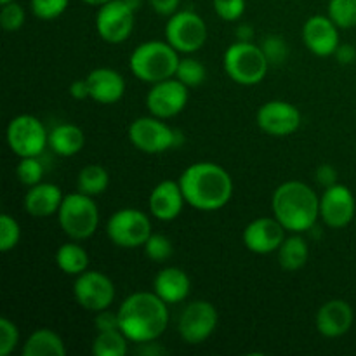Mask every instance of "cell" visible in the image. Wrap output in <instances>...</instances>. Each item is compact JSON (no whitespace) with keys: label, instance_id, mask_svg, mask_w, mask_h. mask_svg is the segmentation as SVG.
<instances>
[{"label":"cell","instance_id":"f6af8a7d","mask_svg":"<svg viewBox=\"0 0 356 356\" xmlns=\"http://www.w3.org/2000/svg\"><path fill=\"white\" fill-rule=\"evenodd\" d=\"M236 37L242 42H250L254 37L252 26H249V24H240V26L236 28Z\"/></svg>","mask_w":356,"mask_h":356},{"label":"cell","instance_id":"74e56055","mask_svg":"<svg viewBox=\"0 0 356 356\" xmlns=\"http://www.w3.org/2000/svg\"><path fill=\"white\" fill-rule=\"evenodd\" d=\"M19 343V330L9 318H0V356H9Z\"/></svg>","mask_w":356,"mask_h":356},{"label":"cell","instance_id":"7a4b0ae2","mask_svg":"<svg viewBox=\"0 0 356 356\" xmlns=\"http://www.w3.org/2000/svg\"><path fill=\"white\" fill-rule=\"evenodd\" d=\"M155 292H136L118 308L120 330L131 343L145 344L156 341L167 329L169 309Z\"/></svg>","mask_w":356,"mask_h":356},{"label":"cell","instance_id":"52a82bcc","mask_svg":"<svg viewBox=\"0 0 356 356\" xmlns=\"http://www.w3.org/2000/svg\"><path fill=\"white\" fill-rule=\"evenodd\" d=\"M129 139L132 145L143 153L159 155L167 149L177 148L184 143V136L181 131H176L167 125L162 118L141 117L136 118L129 127Z\"/></svg>","mask_w":356,"mask_h":356},{"label":"cell","instance_id":"d590c367","mask_svg":"<svg viewBox=\"0 0 356 356\" xmlns=\"http://www.w3.org/2000/svg\"><path fill=\"white\" fill-rule=\"evenodd\" d=\"M70 0H31V13L44 21L56 19L68 9Z\"/></svg>","mask_w":356,"mask_h":356},{"label":"cell","instance_id":"836d02e7","mask_svg":"<svg viewBox=\"0 0 356 356\" xmlns=\"http://www.w3.org/2000/svg\"><path fill=\"white\" fill-rule=\"evenodd\" d=\"M172 242L159 233H152L145 243V254L148 256V259L155 261V263H163L172 256Z\"/></svg>","mask_w":356,"mask_h":356},{"label":"cell","instance_id":"5b68a950","mask_svg":"<svg viewBox=\"0 0 356 356\" xmlns=\"http://www.w3.org/2000/svg\"><path fill=\"white\" fill-rule=\"evenodd\" d=\"M222 66L233 82L240 86H257L266 76L270 63L261 45L238 40L226 49Z\"/></svg>","mask_w":356,"mask_h":356},{"label":"cell","instance_id":"5bb4252c","mask_svg":"<svg viewBox=\"0 0 356 356\" xmlns=\"http://www.w3.org/2000/svg\"><path fill=\"white\" fill-rule=\"evenodd\" d=\"M218 312L209 301H193L184 308L179 318V336L188 344H200L214 334Z\"/></svg>","mask_w":356,"mask_h":356},{"label":"cell","instance_id":"ee69618b","mask_svg":"<svg viewBox=\"0 0 356 356\" xmlns=\"http://www.w3.org/2000/svg\"><path fill=\"white\" fill-rule=\"evenodd\" d=\"M70 96L76 101H83V99H87V97H90V90H89V83H87V79L75 80V82L70 86Z\"/></svg>","mask_w":356,"mask_h":356},{"label":"cell","instance_id":"681fc988","mask_svg":"<svg viewBox=\"0 0 356 356\" xmlns=\"http://www.w3.org/2000/svg\"><path fill=\"white\" fill-rule=\"evenodd\" d=\"M9 2H13V0H0V3H2V6L3 3H9Z\"/></svg>","mask_w":356,"mask_h":356},{"label":"cell","instance_id":"603a6c76","mask_svg":"<svg viewBox=\"0 0 356 356\" xmlns=\"http://www.w3.org/2000/svg\"><path fill=\"white\" fill-rule=\"evenodd\" d=\"M190 277L179 268H163L153 280V292L167 305H177L190 296Z\"/></svg>","mask_w":356,"mask_h":356},{"label":"cell","instance_id":"44dd1931","mask_svg":"<svg viewBox=\"0 0 356 356\" xmlns=\"http://www.w3.org/2000/svg\"><path fill=\"white\" fill-rule=\"evenodd\" d=\"M89 83L90 99L101 104H113L124 97L125 80L117 70L96 68L86 76Z\"/></svg>","mask_w":356,"mask_h":356},{"label":"cell","instance_id":"2e32d148","mask_svg":"<svg viewBox=\"0 0 356 356\" xmlns=\"http://www.w3.org/2000/svg\"><path fill=\"white\" fill-rule=\"evenodd\" d=\"M356 204L351 190L344 184L325 188L320 197V218L330 228H344L355 218Z\"/></svg>","mask_w":356,"mask_h":356},{"label":"cell","instance_id":"484cf974","mask_svg":"<svg viewBox=\"0 0 356 356\" xmlns=\"http://www.w3.org/2000/svg\"><path fill=\"white\" fill-rule=\"evenodd\" d=\"M277 252L278 263L285 271H298L308 263L309 249L301 233H294V235L287 236Z\"/></svg>","mask_w":356,"mask_h":356},{"label":"cell","instance_id":"8fae6325","mask_svg":"<svg viewBox=\"0 0 356 356\" xmlns=\"http://www.w3.org/2000/svg\"><path fill=\"white\" fill-rule=\"evenodd\" d=\"M136 10L125 0H110L97 9V35L108 44H122L134 30Z\"/></svg>","mask_w":356,"mask_h":356},{"label":"cell","instance_id":"4fadbf2b","mask_svg":"<svg viewBox=\"0 0 356 356\" xmlns=\"http://www.w3.org/2000/svg\"><path fill=\"white\" fill-rule=\"evenodd\" d=\"M188 86H184L176 76L152 83L148 96H146V108L156 118H172L179 115L188 104Z\"/></svg>","mask_w":356,"mask_h":356},{"label":"cell","instance_id":"ac0fdd59","mask_svg":"<svg viewBox=\"0 0 356 356\" xmlns=\"http://www.w3.org/2000/svg\"><path fill=\"white\" fill-rule=\"evenodd\" d=\"M337 24L329 16H312L302 26V42L318 58L334 56L339 47V31Z\"/></svg>","mask_w":356,"mask_h":356},{"label":"cell","instance_id":"c3c4849f","mask_svg":"<svg viewBox=\"0 0 356 356\" xmlns=\"http://www.w3.org/2000/svg\"><path fill=\"white\" fill-rule=\"evenodd\" d=\"M83 3H87V6H96V7H101L103 3L110 2V0H82Z\"/></svg>","mask_w":356,"mask_h":356},{"label":"cell","instance_id":"e575fe53","mask_svg":"<svg viewBox=\"0 0 356 356\" xmlns=\"http://www.w3.org/2000/svg\"><path fill=\"white\" fill-rule=\"evenodd\" d=\"M261 49H263L270 65H284L285 59L289 58L287 42L280 35H268L261 42Z\"/></svg>","mask_w":356,"mask_h":356},{"label":"cell","instance_id":"d6a6232c","mask_svg":"<svg viewBox=\"0 0 356 356\" xmlns=\"http://www.w3.org/2000/svg\"><path fill=\"white\" fill-rule=\"evenodd\" d=\"M21 238V228L16 219L9 214L0 216V250L3 254L16 249Z\"/></svg>","mask_w":356,"mask_h":356},{"label":"cell","instance_id":"7402d4cb","mask_svg":"<svg viewBox=\"0 0 356 356\" xmlns=\"http://www.w3.org/2000/svg\"><path fill=\"white\" fill-rule=\"evenodd\" d=\"M63 193L59 186L52 183H38L31 186L24 195V211L31 218H49L58 214L63 204Z\"/></svg>","mask_w":356,"mask_h":356},{"label":"cell","instance_id":"9c48e42d","mask_svg":"<svg viewBox=\"0 0 356 356\" xmlns=\"http://www.w3.org/2000/svg\"><path fill=\"white\" fill-rule=\"evenodd\" d=\"M7 145L19 159L40 156L49 145V132L33 115H17L7 125Z\"/></svg>","mask_w":356,"mask_h":356},{"label":"cell","instance_id":"d6986e66","mask_svg":"<svg viewBox=\"0 0 356 356\" xmlns=\"http://www.w3.org/2000/svg\"><path fill=\"white\" fill-rule=\"evenodd\" d=\"M184 195L179 181H162L153 188L149 195V212L159 221H174L183 212Z\"/></svg>","mask_w":356,"mask_h":356},{"label":"cell","instance_id":"30bf717a","mask_svg":"<svg viewBox=\"0 0 356 356\" xmlns=\"http://www.w3.org/2000/svg\"><path fill=\"white\" fill-rule=\"evenodd\" d=\"M165 40L179 54H191L207 42V24L193 10H177L165 24Z\"/></svg>","mask_w":356,"mask_h":356},{"label":"cell","instance_id":"d4e9b609","mask_svg":"<svg viewBox=\"0 0 356 356\" xmlns=\"http://www.w3.org/2000/svg\"><path fill=\"white\" fill-rule=\"evenodd\" d=\"M23 356H65L66 348L59 334L51 329H38L23 344Z\"/></svg>","mask_w":356,"mask_h":356},{"label":"cell","instance_id":"ffe728a7","mask_svg":"<svg viewBox=\"0 0 356 356\" xmlns=\"http://www.w3.org/2000/svg\"><path fill=\"white\" fill-rule=\"evenodd\" d=\"M353 320V308L343 299H332L318 309L315 323L322 336L334 339L350 332Z\"/></svg>","mask_w":356,"mask_h":356},{"label":"cell","instance_id":"b9f144b4","mask_svg":"<svg viewBox=\"0 0 356 356\" xmlns=\"http://www.w3.org/2000/svg\"><path fill=\"white\" fill-rule=\"evenodd\" d=\"M148 3L160 16H172L179 9L181 0H148Z\"/></svg>","mask_w":356,"mask_h":356},{"label":"cell","instance_id":"4316f807","mask_svg":"<svg viewBox=\"0 0 356 356\" xmlns=\"http://www.w3.org/2000/svg\"><path fill=\"white\" fill-rule=\"evenodd\" d=\"M56 263H58V268L63 273L79 277L89 266V256H87L86 249L80 247L79 243L68 242L63 243L58 249V252H56Z\"/></svg>","mask_w":356,"mask_h":356},{"label":"cell","instance_id":"7c38bea8","mask_svg":"<svg viewBox=\"0 0 356 356\" xmlns=\"http://www.w3.org/2000/svg\"><path fill=\"white\" fill-rule=\"evenodd\" d=\"M73 296L79 306L87 312H103L115 299V285L110 277L101 271H83L73 284Z\"/></svg>","mask_w":356,"mask_h":356},{"label":"cell","instance_id":"7dc6e473","mask_svg":"<svg viewBox=\"0 0 356 356\" xmlns=\"http://www.w3.org/2000/svg\"><path fill=\"white\" fill-rule=\"evenodd\" d=\"M125 2H127L129 6H131L132 9L136 10V13H138V10L141 9V6H143V0H125Z\"/></svg>","mask_w":356,"mask_h":356},{"label":"cell","instance_id":"83f0119b","mask_svg":"<svg viewBox=\"0 0 356 356\" xmlns=\"http://www.w3.org/2000/svg\"><path fill=\"white\" fill-rule=\"evenodd\" d=\"M110 184V176H108L106 169L101 165H86L79 172L76 177V188L82 193L89 195V197H97V195L104 193Z\"/></svg>","mask_w":356,"mask_h":356},{"label":"cell","instance_id":"60d3db41","mask_svg":"<svg viewBox=\"0 0 356 356\" xmlns=\"http://www.w3.org/2000/svg\"><path fill=\"white\" fill-rule=\"evenodd\" d=\"M315 179L320 186H332V184L337 183V170L334 169L332 165H329V163H323V165H320L318 169H316Z\"/></svg>","mask_w":356,"mask_h":356},{"label":"cell","instance_id":"8d00e7d4","mask_svg":"<svg viewBox=\"0 0 356 356\" xmlns=\"http://www.w3.org/2000/svg\"><path fill=\"white\" fill-rule=\"evenodd\" d=\"M26 19V13H24L23 6L17 2H9L3 3L2 10H0V24H2L3 30L7 31H16L19 30L24 24Z\"/></svg>","mask_w":356,"mask_h":356},{"label":"cell","instance_id":"7bdbcfd3","mask_svg":"<svg viewBox=\"0 0 356 356\" xmlns=\"http://www.w3.org/2000/svg\"><path fill=\"white\" fill-rule=\"evenodd\" d=\"M334 56H336L339 65H353L356 61V47L351 44H339V47L336 49Z\"/></svg>","mask_w":356,"mask_h":356},{"label":"cell","instance_id":"ab89813d","mask_svg":"<svg viewBox=\"0 0 356 356\" xmlns=\"http://www.w3.org/2000/svg\"><path fill=\"white\" fill-rule=\"evenodd\" d=\"M94 325H96L97 332H103V330L120 329V320H118V313H111V312H108V309L97 312L96 318H94Z\"/></svg>","mask_w":356,"mask_h":356},{"label":"cell","instance_id":"277c9868","mask_svg":"<svg viewBox=\"0 0 356 356\" xmlns=\"http://www.w3.org/2000/svg\"><path fill=\"white\" fill-rule=\"evenodd\" d=\"M179 52L169 42L152 40L138 45L129 58V66L134 76L146 83H156L176 76Z\"/></svg>","mask_w":356,"mask_h":356},{"label":"cell","instance_id":"ba28073f","mask_svg":"<svg viewBox=\"0 0 356 356\" xmlns=\"http://www.w3.org/2000/svg\"><path fill=\"white\" fill-rule=\"evenodd\" d=\"M106 235L122 249L145 247L146 240L152 235V221L138 209H122L108 219Z\"/></svg>","mask_w":356,"mask_h":356},{"label":"cell","instance_id":"f546056e","mask_svg":"<svg viewBox=\"0 0 356 356\" xmlns=\"http://www.w3.org/2000/svg\"><path fill=\"white\" fill-rule=\"evenodd\" d=\"M176 79L181 80L188 87H198L207 79V70L198 59L184 58L177 65Z\"/></svg>","mask_w":356,"mask_h":356},{"label":"cell","instance_id":"8992f818","mask_svg":"<svg viewBox=\"0 0 356 356\" xmlns=\"http://www.w3.org/2000/svg\"><path fill=\"white\" fill-rule=\"evenodd\" d=\"M58 221L65 235L72 240H87L96 233L99 225V209L92 197L76 191L63 198L58 211Z\"/></svg>","mask_w":356,"mask_h":356},{"label":"cell","instance_id":"4dcf8cb0","mask_svg":"<svg viewBox=\"0 0 356 356\" xmlns=\"http://www.w3.org/2000/svg\"><path fill=\"white\" fill-rule=\"evenodd\" d=\"M329 17L339 28H355L356 0H329Z\"/></svg>","mask_w":356,"mask_h":356},{"label":"cell","instance_id":"bcb514c9","mask_svg":"<svg viewBox=\"0 0 356 356\" xmlns=\"http://www.w3.org/2000/svg\"><path fill=\"white\" fill-rule=\"evenodd\" d=\"M153 343H155V341L143 344L145 348H139L138 353H141V355H162V353H165V350H162V348H156V346L152 348Z\"/></svg>","mask_w":356,"mask_h":356},{"label":"cell","instance_id":"f1b7e54d","mask_svg":"<svg viewBox=\"0 0 356 356\" xmlns=\"http://www.w3.org/2000/svg\"><path fill=\"white\" fill-rule=\"evenodd\" d=\"M127 337L120 329L97 332L92 341L94 356H124L127 353Z\"/></svg>","mask_w":356,"mask_h":356},{"label":"cell","instance_id":"e0dca14e","mask_svg":"<svg viewBox=\"0 0 356 356\" xmlns=\"http://www.w3.org/2000/svg\"><path fill=\"white\" fill-rule=\"evenodd\" d=\"M287 229L277 218H257L243 229V245L254 254L277 252L285 240Z\"/></svg>","mask_w":356,"mask_h":356},{"label":"cell","instance_id":"1f68e13d","mask_svg":"<svg viewBox=\"0 0 356 356\" xmlns=\"http://www.w3.org/2000/svg\"><path fill=\"white\" fill-rule=\"evenodd\" d=\"M16 176L21 184L31 188L35 184L42 183V176H44V165L38 160V156H24L19 160L16 167Z\"/></svg>","mask_w":356,"mask_h":356},{"label":"cell","instance_id":"cb8c5ba5","mask_svg":"<svg viewBox=\"0 0 356 356\" xmlns=\"http://www.w3.org/2000/svg\"><path fill=\"white\" fill-rule=\"evenodd\" d=\"M86 145V134L73 124L56 125L49 132V148L59 156H73L82 152Z\"/></svg>","mask_w":356,"mask_h":356},{"label":"cell","instance_id":"f35d334b","mask_svg":"<svg viewBox=\"0 0 356 356\" xmlns=\"http://www.w3.org/2000/svg\"><path fill=\"white\" fill-rule=\"evenodd\" d=\"M214 10L222 21H238L245 13V0H212Z\"/></svg>","mask_w":356,"mask_h":356},{"label":"cell","instance_id":"3957f363","mask_svg":"<svg viewBox=\"0 0 356 356\" xmlns=\"http://www.w3.org/2000/svg\"><path fill=\"white\" fill-rule=\"evenodd\" d=\"M273 216L287 232L305 233L315 228L320 218V198L301 181H287L271 197Z\"/></svg>","mask_w":356,"mask_h":356},{"label":"cell","instance_id":"6da1fadb","mask_svg":"<svg viewBox=\"0 0 356 356\" xmlns=\"http://www.w3.org/2000/svg\"><path fill=\"white\" fill-rule=\"evenodd\" d=\"M184 200L202 212L225 207L233 197V181L228 170L214 162H197L186 167L179 177Z\"/></svg>","mask_w":356,"mask_h":356},{"label":"cell","instance_id":"9a60e30c","mask_svg":"<svg viewBox=\"0 0 356 356\" xmlns=\"http://www.w3.org/2000/svg\"><path fill=\"white\" fill-rule=\"evenodd\" d=\"M256 122L266 134L285 138L301 127V111L287 101H268L257 110Z\"/></svg>","mask_w":356,"mask_h":356}]
</instances>
